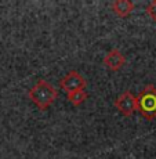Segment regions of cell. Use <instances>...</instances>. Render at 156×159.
Wrapping results in <instances>:
<instances>
[{
  "mask_svg": "<svg viewBox=\"0 0 156 159\" xmlns=\"http://www.w3.org/2000/svg\"><path fill=\"white\" fill-rule=\"evenodd\" d=\"M28 97L40 111H46L58 98V91L50 82L44 80V79H39L38 83L29 89Z\"/></svg>",
  "mask_w": 156,
  "mask_h": 159,
  "instance_id": "cell-1",
  "label": "cell"
},
{
  "mask_svg": "<svg viewBox=\"0 0 156 159\" xmlns=\"http://www.w3.org/2000/svg\"><path fill=\"white\" fill-rule=\"evenodd\" d=\"M137 109L145 119L152 120L156 118V87L146 84L137 96Z\"/></svg>",
  "mask_w": 156,
  "mask_h": 159,
  "instance_id": "cell-2",
  "label": "cell"
},
{
  "mask_svg": "<svg viewBox=\"0 0 156 159\" xmlns=\"http://www.w3.org/2000/svg\"><path fill=\"white\" fill-rule=\"evenodd\" d=\"M114 104H115L116 109L120 112V115L126 116V118L131 116L137 111V97L134 96L130 90H124L123 93L115 100Z\"/></svg>",
  "mask_w": 156,
  "mask_h": 159,
  "instance_id": "cell-3",
  "label": "cell"
},
{
  "mask_svg": "<svg viewBox=\"0 0 156 159\" xmlns=\"http://www.w3.org/2000/svg\"><path fill=\"white\" fill-rule=\"evenodd\" d=\"M60 87L62 89L66 94H71L73 91H78V90H84L86 79L79 72L71 71L60 80Z\"/></svg>",
  "mask_w": 156,
  "mask_h": 159,
  "instance_id": "cell-4",
  "label": "cell"
},
{
  "mask_svg": "<svg viewBox=\"0 0 156 159\" xmlns=\"http://www.w3.org/2000/svg\"><path fill=\"white\" fill-rule=\"evenodd\" d=\"M124 64H126V57L123 56V53L119 48H112L104 57V65L112 72L120 71Z\"/></svg>",
  "mask_w": 156,
  "mask_h": 159,
  "instance_id": "cell-5",
  "label": "cell"
},
{
  "mask_svg": "<svg viewBox=\"0 0 156 159\" xmlns=\"http://www.w3.org/2000/svg\"><path fill=\"white\" fill-rule=\"evenodd\" d=\"M134 3L130 0H115L111 4L112 11L120 18H126L134 11Z\"/></svg>",
  "mask_w": 156,
  "mask_h": 159,
  "instance_id": "cell-6",
  "label": "cell"
},
{
  "mask_svg": "<svg viewBox=\"0 0 156 159\" xmlns=\"http://www.w3.org/2000/svg\"><path fill=\"white\" fill-rule=\"evenodd\" d=\"M66 97H68L69 102H71L73 107H79L87 100L88 94L86 93V90H78V91H73L71 94H66Z\"/></svg>",
  "mask_w": 156,
  "mask_h": 159,
  "instance_id": "cell-7",
  "label": "cell"
},
{
  "mask_svg": "<svg viewBox=\"0 0 156 159\" xmlns=\"http://www.w3.org/2000/svg\"><path fill=\"white\" fill-rule=\"evenodd\" d=\"M146 14L151 17L152 21L156 22V0H152V2L146 6Z\"/></svg>",
  "mask_w": 156,
  "mask_h": 159,
  "instance_id": "cell-8",
  "label": "cell"
}]
</instances>
